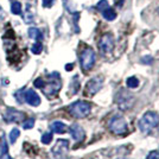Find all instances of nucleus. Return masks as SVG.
I'll use <instances>...</instances> for the list:
<instances>
[{
    "mask_svg": "<svg viewBox=\"0 0 159 159\" xmlns=\"http://www.w3.org/2000/svg\"><path fill=\"white\" fill-rule=\"evenodd\" d=\"M90 111H92L90 103L87 102V101H83V100L75 101L74 103H71L68 107L69 114L74 118H76V119H83V118L88 116Z\"/></svg>",
    "mask_w": 159,
    "mask_h": 159,
    "instance_id": "f257e3e1",
    "label": "nucleus"
},
{
    "mask_svg": "<svg viewBox=\"0 0 159 159\" xmlns=\"http://www.w3.org/2000/svg\"><path fill=\"white\" fill-rule=\"evenodd\" d=\"M61 87H62V81L60 74L52 73L49 75V82H45V86L42 88V90L48 98H52L60 92Z\"/></svg>",
    "mask_w": 159,
    "mask_h": 159,
    "instance_id": "f03ea898",
    "label": "nucleus"
},
{
    "mask_svg": "<svg viewBox=\"0 0 159 159\" xmlns=\"http://www.w3.org/2000/svg\"><path fill=\"white\" fill-rule=\"evenodd\" d=\"M159 124V116L157 113L154 112H147L144 114V116L139 121V128L143 133L151 132L153 128L158 126Z\"/></svg>",
    "mask_w": 159,
    "mask_h": 159,
    "instance_id": "7ed1b4c3",
    "label": "nucleus"
},
{
    "mask_svg": "<svg viewBox=\"0 0 159 159\" xmlns=\"http://www.w3.org/2000/svg\"><path fill=\"white\" fill-rule=\"evenodd\" d=\"M95 60H96V55L92 48H86L80 56V63L81 66L84 71H89L95 64Z\"/></svg>",
    "mask_w": 159,
    "mask_h": 159,
    "instance_id": "20e7f679",
    "label": "nucleus"
},
{
    "mask_svg": "<svg viewBox=\"0 0 159 159\" xmlns=\"http://www.w3.org/2000/svg\"><path fill=\"white\" fill-rule=\"evenodd\" d=\"M108 127H109L111 132H113L114 134H118V135L125 134L128 129L127 121L121 115H115L114 118H112V120L109 121V126Z\"/></svg>",
    "mask_w": 159,
    "mask_h": 159,
    "instance_id": "39448f33",
    "label": "nucleus"
},
{
    "mask_svg": "<svg viewBox=\"0 0 159 159\" xmlns=\"http://www.w3.org/2000/svg\"><path fill=\"white\" fill-rule=\"evenodd\" d=\"M26 118L25 113L21 112V111H18L16 108H7L5 113H4V120L6 121L7 124H18V122H21L24 121Z\"/></svg>",
    "mask_w": 159,
    "mask_h": 159,
    "instance_id": "423d86ee",
    "label": "nucleus"
},
{
    "mask_svg": "<svg viewBox=\"0 0 159 159\" xmlns=\"http://www.w3.org/2000/svg\"><path fill=\"white\" fill-rule=\"evenodd\" d=\"M99 48L103 53L112 52L113 48H114V39H113V36L111 33H106L100 38Z\"/></svg>",
    "mask_w": 159,
    "mask_h": 159,
    "instance_id": "0eeeda50",
    "label": "nucleus"
},
{
    "mask_svg": "<svg viewBox=\"0 0 159 159\" xmlns=\"http://www.w3.org/2000/svg\"><path fill=\"white\" fill-rule=\"evenodd\" d=\"M24 102H26L27 105L32 107H38L42 102V100H40V96L34 89L29 88L26 90H24Z\"/></svg>",
    "mask_w": 159,
    "mask_h": 159,
    "instance_id": "6e6552de",
    "label": "nucleus"
},
{
    "mask_svg": "<svg viewBox=\"0 0 159 159\" xmlns=\"http://www.w3.org/2000/svg\"><path fill=\"white\" fill-rule=\"evenodd\" d=\"M102 84H103V80L102 77H94V79L89 80L86 84V92L87 94L89 95H95V94L99 92L100 89L102 88Z\"/></svg>",
    "mask_w": 159,
    "mask_h": 159,
    "instance_id": "1a4fd4ad",
    "label": "nucleus"
},
{
    "mask_svg": "<svg viewBox=\"0 0 159 159\" xmlns=\"http://www.w3.org/2000/svg\"><path fill=\"white\" fill-rule=\"evenodd\" d=\"M69 133L73 137V139L76 140V141H82L86 137L84 129L80 126L79 124H73L71 126L69 127Z\"/></svg>",
    "mask_w": 159,
    "mask_h": 159,
    "instance_id": "9d476101",
    "label": "nucleus"
},
{
    "mask_svg": "<svg viewBox=\"0 0 159 159\" xmlns=\"http://www.w3.org/2000/svg\"><path fill=\"white\" fill-rule=\"evenodd\" d=\"M68 148H69V141L68 140H62L60 139L57 143H56V145L55 147L52 148V152L55 154H63L64 152L68 151Z\"/></svg>",
    "mask_w": 159,
    "mask_h": 159,
    "instance_id": "9b49d317",
    "label": "nucleus"
},
{
    "mask_svg": "<svg viewBox=\"0 0 159 159\" xmlns=\"http://www.w3.org/2000/svg\"><path fill=\"white\" fill-rule=\"evenodd\" d=\"M50 128L53 133H57V134H63L66 132V126L64 122L62 121H53L52 124L50 125Z\"/></svg>",
    "mask_w": 159,
    "mask_h": 159,
    "instance_id": "f8f14e48",
    "label": "nucleus"
},
{
    "mask_svg": "<svg viewBox=\"0 0 159 159\" xmlns=\"http://www.w3.org/2000/svg\"><path fill=\"white\" fill-rule=\"evenodd\" d=\"M27 34H29L30 38L37 40V42H40V40L43 39V33L37 27H30L29 31H27Z\"/></svg>",
    "mask_w": 159,
    "mask_h": 159,
    "instance_id": "ddd939ff",
    "label": "nucleus"
},
{
    "mask_svg": "<svg viewBox=\"0 0 159 159\" xmlns=\"http://www.w3.org/2000/svg\"><path fill=\"white\" fill-rule=\"evenodd\" d=\"M20 137V131L18 129V128H12L11 131H10V133H8V141H10V144H16V141L18 140V138Z\"/></svg>",
    "mask_w": 159,
    "mask_h": 159,
    "instance_id": "4468645a",
    "label": "nucleus"
},
{
    "mask_svg": "<svg viewBox=\"0 0 159 159\" xmlns=\"http://www.w3.org/2000/svg\"><path fill=\"white\" fill-rule=\"evenodd\" d=\"M102 16H103V18H105L106 20L112 21V20H114L115 18H116V12H115L113 8L108 7V8H106L105 11H102Z\"/></svg>",
    "mask_w": 159,
    "mask_h": 159,
    "instance_id": "2eb2a0df",
    "label": "nucleus"
},
{
    "mask_svg": "<svg viewBox=\"0 0 159 159\" xmlns=\"http://www.w3.org/2000/svg\"><path fill=\"white\" fill-rule=\"evenodd\" d=\"M11 12L16 14V16H20V14L23 13L21 4H20L19 1H12V4H11Z\"/></svg>",
    "mask_w": 159,
    "mask_h": 159,
    "instance_id": "dca6fc26",
    "label": "nucleus"
},
{
    "mask_svg": "<svg viewBox=\"0 0 159 159\" xmlns=\"http://www.w3.org/2000/svg\"><path fill=\"white\" fill-rule=\"evenodd\" d=\"M2 144L0 145V159L5 158L7 154H8V145H7V141L4 138L1 139Z\"/></svg>",
    "mask_w": 159,
    "mask_h": 159,
    "instance_id": "f3484780",
    "label": "nucleus"
},
{
    "mask_svg": "<svg viewBox=\"0 0 159 159\" xmlns=\"http://www.w3.org/2000/svg\"><path fill=\"white\" fill-rule=\"evenodd\" d=\"M52 132H45L43 133V135H42V138H40V141H42V144H44V145H49L51 141H52Z\"/></svg>",
    "mask_w": 159,
    "mask_h": 159,
    "instance_id": "a211bd4d",
    "label": "nucleus"
},
{
    "mask_svg": "<svg viewBox=\"0 0 159 159\" xmlns=\"http://www.w3.org/2000/svg\"><path fill=\"white\" fill-rule=\"evenodd\" d=\"M126 84L128 88H137L139 86V80L137 77H134V76H131V77H128L126 80Z\"/></svg>",
    "mask_w": 159,
    "mask_h": 159,
    "instance_id": "6ab92c4d",
    "label": "nucleus"
},
{
    "mask_svg": "<svg viewBox=\"0 0 159 159\" xmlns=\"http://www.w3.org/2000/svg\"><path fill=\"white\" fill-rule=\"evenodd\" d=\"M34 124H36V120L34 118H29V119H25L24 122H23V128L24 129H31L34 127Z\"/></svg>",
    "mask_w": 159,
    "mask_h": 159,
    "instance_id": "aec40b11",
    "label": "nucleus"
},
{
    "mask_svg": "<svg viewBox=\"0 0 159 159\" xmlns=\"http://www.w3.org/2000/svg\"><path fill=\"white\" fill-rule=\"evenodd\" d=\"M31 51L34 55H39L43 51V44H42V42H36L32 47H31Z\"/></svg>",
    "mask_w": 159,
    "mask_h": 159,
    "instance_id": "412c9836",
    "label": "nucleus"
},
{
    "mask_svg": "<svg viewBox=\"0 0 159 159\" xmlns=\"http://www.w3.org/2000/svg\"><path fill=\"white\" fill-rule=\"evenodd\" d=\"M77 79H79L77 76H74L73 83H71V86H70V89H73V92H71L73 94H76L80 89V82H79V80Z\"/></svg>",
    "mask_w": 159,
    "mask_h": 159,
    "instance_id": "4be33fe9",
    "label": "nucleus"
},
{
    "mask_svg": "<svg viewBox=\"0 0 159 159\" xmlns=\"http://www.w3.org/2000/svg\"><path fill=\"white\" fill-rule=\"evenodd\" d=\"M109 7V4H108V1L107 0H100L99 2L96 4V8L99 10V11H105L106 8H108Z\"/></svg>",
    "mask_w": 159,
    "mask_h": 159,
    "instance_id": "5701e85b",
    "label": "nucleus"
},
{
    "mask_svg": "<svg viewBox=\"0 0 159 159\" xmlns=\"http://www.w3.org/2000/svg\"><path fill=\"white\" fill-rule=\"evenodd\" d=\"M33 86L36 87V88H38V89H42L43 87L45 86V81L42 77H38V79H36L33 81Z\"/></svg>",
    "mask_w": 159,
    "mask_h": 159,
    "instance_id": "b1692460",
    "label": "nucleus"
},
{
    "mask_svg": "<svg viewBox=\"0 0 159 159\" xmlns=\"http://www.w3.org/2000/svg\"><path fill=\"white\" fill-rule=\"evenodd\" d=\"M42 4H43V7L49 8L53 5V0H42Z\"/></svg>",
    "mask_w": 159,
    "mask_h": 159,
    "instance_id": "393cba45",
    "label": "nucleus"
},
{
    "mask_svg": "<svg viewBox=\"0 0 159 159\" xmlns=\"http://www.w3.org/2000/svg\"><path fill=\"white\" fill-rule=\"evenodd\" d=\"M146 159H159L158 152H156V151H152V152H150V154L147 156V158H146Z\"/></svg>",
    "mask_w": 159,
    "mask_h": 159,
    "instance_id": "a878e982",
    "label": "nucleus"
},
{
    "mask_svg": "<svg viewBox=\"0 0 159 159\" xmlns=\"http://www.w3.org/2000/svg\"><path fill=\"white\" fill-rule=\"evenodd\" d=\"M153 58L151 57V56H147V57H143V60H141V62L143 63H145V64H151L152 63Z\"/></svg>",
    "mask_w": 159,
    "mask_h": 159,
    "instance_id": "bb28decb",
    "label": "nucleus"
},
{
    "mask_svg": "<svg viewBox=\"0 0 159 159\" xmlns=\"http://www.w3.org/2000/svg\"><path fill=\"white\" fill-rule=\"evenodd\" d=\"M73 69H74L73 63H70V64H66V71H71Z\"/></svg>",
    "mask_w": 159,
    "mask_h": 159,
    "instance_id": "cd10ccee",
    "label": "nucleus"
},
{
    "mask_svg": "<svg viewBox=\"0 0 159 159\" xmlns=\"http://www.w3.org/2000/svg\"><path fill=\"white\" fill-rule=\"evenodd\" d=\"M8 159H13V158H8Z\"/></svg>",
    "mask_w": 159,
    "mask_h": 159,
    "instance_id": "c85d7f7f",
    "label": "nucleus"
},
{
    "mask_svg": "<svg viewBox=\"0 0 159 159\" xmlns=\"http://www.w3.org/2000/svg\"><path fill=\"white\" fill-rule=\"evenodd\" d=\"M0 10H1V7H0Z\"/></svg>",
    "mask_w": 159,
    "mask_h": 159,
    "instance_id": "c756f323",
    "label": "nucleus"
}]
</instances>
